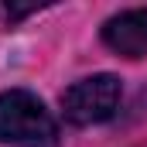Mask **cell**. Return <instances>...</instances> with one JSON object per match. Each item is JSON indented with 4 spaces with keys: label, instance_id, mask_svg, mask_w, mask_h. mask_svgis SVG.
I'll return each instance as SVG.
<instances>
[{
    "label": "cell",
    "instance_id": "obj_1",
    "mask_svg": "<svg viewBox=\"0 0 147 147\" xmlns=\"http://www.w3.org/2000/svg\"><path fill=\"white\" fill-rule=\"evenodd\" d=\"M0 140L7 144H51L55 120L45 103L28 89L0 92Z\"/></svg>",
    "mask_w": 147,
    "mask_h": 147
},
{
    "label": "cell",
    "instance_id": "obj_2",
    "mask_svg": "<svg viewBox=\"0 0 147 147\" xmlns=\"http://www.w3.org/2000/svg\"><path fill=\"white\" fill-rule=\"evenodd\" d=\"M120 103V79L116 75H89L82 82L69 86L62 92V110L65 120L75 127H89V123H103L116 113Z\"/></svg>",
    "mask_w": 147,
    "mask_h": 147
},
{
    "label": "cell",
    "instance_id": "obj_3",
    "mask_svg": "<svg viewBox=\"0 0 147 147\" xmlns=\"http://www.w3.org/2000/svg\"><path fill=\"white\" fill-rule=\"evenodd\" d=\"M103 41L123 58H144L147 55V10L134 7L110 17L103 24Z\"/></svg>",
    "mask_w": 147,
    "mask_h": 147
},
{
    "label": "cell",
    "instance_id": "obj_4",
    "mask_svg": "<svg viewBox=\"0 0 147 147\" xmlns=\"http://www.w3.org/2000/svg\"><path fill=\"white\" fill-rule=\"evenodd\" d=\"M38 3H28V7H17V3H7L3 7V17H7V24H17L21 17H28V14H34Z\"/></svg>",
    "mask_w": 147,
    "mask_h": 147
}]
</instances>
